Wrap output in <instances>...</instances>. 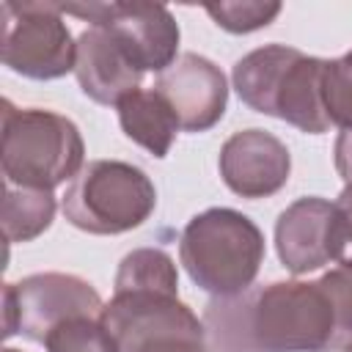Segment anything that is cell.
<instances>
[{
	"mask_svg": "<svg viewBox=\"0 0 352 352\" xmlns=\"http://www.w3.org/2000/svg\"><path fill=\"white\" fill-rule=\"evenodd\" d=\"M3 352H19V349H11V346H6V349H3Z\"/></svg>",
	"mask_w": 352,
	"mask_h": 352,
	"instance_id": "obj_23",
	"label": "cell"
},
{
	"mask_svg": "<svg viewBox=\"0 0 352 352\" xmlns=\"http://www.w3.org/2000/svg\"><path fill=\"white\" fill-rule=\"evenodd\" d=\"M47 352H118L102 316H72L44 338Z\"/></svg>",
	"mask_w": 352,
	"mask_h": 352,
	"instance_id": "obj_17",
	"label": "cell"
},
{
	"mask_svg": "<svg viewBox=\"0 0 352 352\" xmlns=\"http://www.w3.org/2000/svg\"><path fill=\"white\" fill-rule=\"evenodd\" d=\"M275 250L292 275H305L338 261L336 204L319 195H305L289 204L275 223Z\"/></svg>",
	"mask_w": 352,
	"mask_h": 352,
	"instance_id": "obj_11",
	"label": "cell"
},
{
	"mask_svg": "<svg viewBox=\"0 0 352 352\" xmlns=\"http://www.w3.org/2000/svg\"><path fill=\"white\" fill-rule=\"evenodd\" d=\"M63 14L104 28L140 72L162 74L179 52V22L160 3H58Z\"/></svg>",
	"mask_w": 352,
	"mask_h": 352,
	"instance_id": "obj_9",
	"label": "cell"
},
{
	"mask_svg": "<svg viewBox=\"0 0 352 352\" xmlns=\"http://www.w3.org/2000/svg\"><path fill=\"white\" fill-rule=\"evenodd\" d=\"M206 14L214 19L217 28L228 33H253L258 28H267L278 14L280 3L275 0H242V3H209Z\"/></svg>",
	"mask_w": 352,
	"mask_h": 352,
	"instance_id": "obj_18",
	"label": "cell"
},
{
	"mask_svg": "<svg viewBox=\"0 0 352 352\" xmlns=\"http://www.w3.org/2000/svg\"><path fill=\"white\" fill-rule=\"evenodd\" d=\"M179 261L198 289L231 297L253 286L264 261V234L248 214L212 206L184 226Z\"/></svg>",
	"mask_w": 352,
	"mask_h": 352,
	"instance_id": "obj_3",
	"label": "cell"
},
{
	"mask_svg": "<svg viewBox=\"0 0 352 352\" xmlns=\"http://www.w3.org/2000/svg\"><path fill=\"white\" fill-rule=\"evenodd\" d=\"M344 352H352V344H349V346H346V349H344Z\"/></svg>",
	"mask_w": 352,
	"mask_h": 352,
	"instance_id": "obj_24",
	"label": "cell"
},
{
	"mask_svg": "<svg viewBox=\"0 0 352 352\" xmlns=\"http://www.w3.org/2000/svg\"><path fill=\"white\" fill-rule=\"evenodd\" d=\"M324 110L330 124L352 126V50L324 66Z\"/></svg>",
	"mask_w": 352,
	"mask_h": 352,
	"instance_id": "obj_19",
	"label": "cell"
},
{
	"mask_svg": "<svg viewBox=\"0 0 352 352\" xmlns=\"http://www.w3.org/2000/svg\"><path fill=\"white\" fill-rule=\"evenodd\" d=\"M3 63L28 80H58L74 72L77 41L58 3H0Z\"/></svg>",
	"mask_w": 352,
	"mask_h": 352,
	"instance_id": "obj_7",
	"label": "cell"
},
{
	"mask_svg": "<svg viewBox=\"0 0 352 352\" xmlns=\"http://www.w3.org/2000/svg\"><path fill=\"white\" fill-rule=\"evenodd\" d=\"M336 212H338V264H341V261H352V187L341 190L336 201Z\"/></svg>",
	"mask_w": 352,
	"mask_h": 352,
	"instance_id": "obj_21",
	"label": "cell"
},
{
	"mask_svg": "<svg viewBox=\"0 0 352 352\" xmlns=\"http://www.w3.org/2000/svg\"><path fill=\"white\" fill-rule=\"evenodd\" d=\"M74 77L88 99L96 104L118 107L124 96L140 88L143 72L129 60L124 47L99 25H91L77 36Z\"/></svg>",
	"mask_w": 352,
	"mask_h": 352,
	"instance_id": "obj_13",
	"label": "cell"
},
{
	"mask_svg": "<svg viewBox=\"0 0 352 352\" xmlns=\"http://www.w3.org/2000/svg\"><path fill=\"white\" fill-rule=\"evenodd\" d=\"M157 206L154 182L132 162L94 160L72 179L63 195L66 220L88 234L113 236L143 226Z\"/></svg>",
	"mask_w": 352,
	"mask_h": 352,
	"instance_id": "obj_5",
	"label": "cell"
},
{
	"mask_svg": "<svg viewBox=\"0 0 352 352\" xmlns=\"http://www.w3.org/2000/svg\"><path fill=\"white\" fill-rule=\"evenodd\" d=\"M102 322L118 352H212L204 319L179 294L113 292L102 308Z\"/></svg>",
	"mask_w": 352,
	"mask_h": 352,
	"instance_id": "obj_6",
	"label": "cell"
},
{
	"mask_svg": "<svg viewBox=\"0 0 352 352\" xmlns=\"http://www.w3.org/2000/svg\"><path fill=\"white\" fill-rule=\"evenodd\" d=\"M324 58L297 47L264 44L234 63L231 80L239 99L264 116L280 118L300 132L322 135L330 129L324 110Z\"/></svg>",
	"mask_w": 352,
	"mask_h": 352,
	"instance_id": "obj_2",
	"label": "cell"
},
{
	"mask_svg": "<svg viewBox=\"0 0 352 352\" xmlns=\"http://www.w3.org/2000/svg\"><path fill=\"white\" fill-rule=\"evenodd\" d=\"M85 143L77 124L41 107H14L3 99L0 165L6 184L52 192L82 170Z\"/></svg>",
	"mask_w": 352,
	"mask_h": 352,
	"instance_id": "obj_4",
	"label": "cell"
},
{
	"mask_svg": "<svg viewBox=\"0 0 352 352\" xmlns=\"http://www.w3.org/2000/svg\"><path fill=\"white\" fill-rule=\"evenodd\" d=\"M116 110H118V124L132 143L143 146L157 160L168 157L179 132V121L168 107V102L154 88L132 91L118 102Z\"/></svg>",
	"mask_w": 352,
	"mask_h": 352,
	"instance_id": "obj_14",
	"label": "cell"
},
{
	"mask_svg": "<svg viewBox=\"0 0 352 352\" xmlns=\"http://www.w3.org/2000/svg\"><path fill=\"white\" fill-rule=\"evenodd\" d=\"M99 292L69 272H38L3 286V336L44 344L50 330L72 316H102Z\"/></svg>",
	"mask_w": 352,
	"mask_h": 352,
	"instance_id": "obj_8",
	"label": "cell"
},
{
	"mask_svg": "<svg viewBox=\"0 0 352 352\" xmlns=\"http://www.w3.org/2000/svg\"><path fill=\"white\" fill-rule=\"evenodd\" d=\"M333 157H336V170H338V176L344 179L346 187H352V126H346V129L338 132Z\"/></svg>",
	"mask_w": 352,
	"mask_h": 352,
	"instance_id": "obj_22",
	"label": "cell"
},
{
	"mask_svg": "<svg viewBox=\"0 0 352 352\" xmlns=\"http://www.w3.org/2000/svg\"><path fill=\"white\" fill-rule=\"evenodd\" d=\"M204 327L212 352H344L352 344L322 278L212 297Z\"/></svg>",
	"mask_w": 352,
	"mask_h": 352,
	"instance_id": "obj_1",
	"label": "cell"
},
{
	"mask_svg": "<svg viewBox=\"0 0 352 352\" xmlns=\"http://www.w3.org/2000/svg\"><path fill=\"white\" fill-rule=\"evenodd\" d=\"M113 292H168V294H179L176 264L160 248H138V250H132L121 258Z\"/></svg>",
	"mask_w": 352,
	"mask_h": 352,
	"instance_id": "obj_16",
	"label": "cell"
},
{
	"mask_svg": "<svg viewBox=\"0 0 352 352\" xmlns=\"http://www.w3.org/2000/svg\"><path fill=\"white\" fill-rule=\"evenodd\" d=\"M173 110L179 129H212L228 104V82L217 63L198 52H182L151 85Z\"/></svg>",
	"mask_w": 352,
	"mask_h": 352,
	"instance_id": "obj_10",
	"label": "cell"
},
{
	"mask_svg": "<svg viewBox=\"0 0 352 352\" xmlns=\"http://www.w3.org/2000/svg\"><path fill=\"white\" fill-rule=\"evenodd\" d=\"M322 283L327 286V292L336 302V311H338V319H341L346 338L352 341V261H341L338 267L324 272Z\"/></svg>",
	"mask_w": 352,
	"mask_h": 352,
	"instance_id": "obj_20",
	"label": "cell"
},
{
	"mask_svg": "<svg viewBox=\"0 0 352 352\" xmlns=\"http://www.w3.org/2000/svg\"><path fill=\"white\" fill-rule=\"evenodd\" d=\"M220 176L226 187L242 198H270L286 187L292 154L280 138L267 129L234 132L220 148Z\"/></svg>",
	"mask_w": 352,
	"mask_h": 352,
	"instance_id": "obj_12",
	"label": "cell"
},
{
	"mask_svg": "<svg viewBox=\"0 0 352 352\" xmlns=\"http://www.w3.org/2000/svg\"><path fill=\"white\" fill-rule=\"evenodd\" d=\"M55 220V195L47 190H28L6 184L3 231L8 242H30Z\"/></svg>",
	"mask_w": 352,
	"mask_h": 352,
	"instance_id": "obj_15",
	"label": "cell"
}]
</instances>
